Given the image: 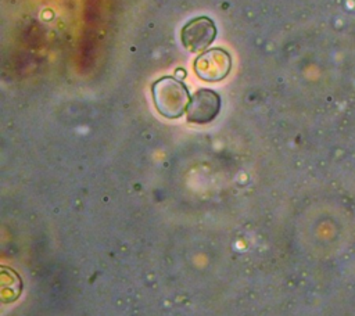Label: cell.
I'll return each instance as SVG.
<instances>
[{
	"label": "cell",
	"instance_id": "1",
	"mask_svg": "<svg viewBox=\"0 0 355 316\" xmlns=\"http://www.w3.org/2000/svg\"><path fill=\"white\" fill-rule=\"evenodd\" d=\"M157 111L169 119L182 116L191 100L187 87L173 76H162L151 86Z\"/></svg>",
	"mask_w": 355,
	"mask_h": 316
},
{
	"label": "cell",
	"instance_id": "2",
	"mask_svg": "<svg viewBox=\"0 0 355 316\" xmlns=\"http://www.w3.org/2000/svg\"><path fill=\"white\" fill-rule=\"evenodd\" d=\"M232 58L226 50L211 49L200 54L194 61L196 75L205 82H219L227 76Z\"/></svg>",
	"mask_w": 355,
	"mask_h": 316
},
{
	"label": "cell",
	"instance_id": "3",
	"mask_svg": "<svg viewBox=\"0 0 355 316\" xmlns=\"http://www.w3.org/2000/svg\"><path fill=\"white\" fill-rule=\"evenodd\" d=\"M216 36V26L208 17H197L189 21L180 32V40L190 53L204 51Z\"/></svg>",
	"mask_w": 355,
	"mask_h": 316
},
{
	"label": "cell",
	"instance_id": "4",
	"mask_svg": "<svg viewBox=\"0 0 355 316\" xmlns=\"http://www.w3.org/2000/svg\"><path fill=\"white\" fill-rule=\"evenodd\" d=\"M220 111V96L209 89L197 90L186 109L187 121L193 123H208Z\"/></svg>",
	"mask_w": 355,
	"mask_h": 316
}]
</instances>
